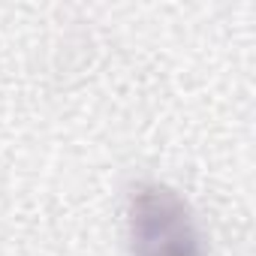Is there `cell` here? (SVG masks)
Masks as SVG:
<instances>
[{
  "instance_id": "6da1fadb",
  "label": "cell",
  "mask_w": 256,
  "mask_h": 256,
  "mask_svg": "<svg viewBox=\"0 0 256 256\" xmlns=\"http://www.w3.org/2000/svg\"><path fill=\"white\" fill-rule=\"evenodd\" d=\"M139 256H196V232L178 199L169 193H142L133 214Z\"/></svg>"
}]
</instances>
